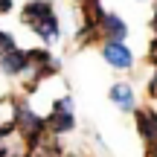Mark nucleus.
<instances>
[{
	"instance_id": "0eeeda50",
	"label": "nucleus",
	"mask_w": 157,
	"mask_h": 157,
	"mask_svg": "<svg viewBox=\"0 0 157 157\" xmlns=\"http://www.w3.org/2000/svg\"><path fill=\"white\" fill-rule=\"evenodd\" d=\"M32 32L38 35L41 41H47V44H58L61 41V21L56 17V12L52 15H47V17H41L38 23L32 26Z\"/></svg>"
},
{
	"instance_id": "9d476101",
	"label": "nucleus",
	"mask_w": 157,
	"mask_h": 157,
	"mask_svg": "<svg viewBox=\"0 0 157 157\" xmlns=\"http://www.w3.org/2000/svg\"><path fill=\"white\" fill-rule=\"evenodd\" d=\"M15 47H17V44H15V35L6 32V29H0V58H3L6 52H12Z\"/></svg>"
},
{
	"instance_id": "f257e3e1",
	"label": "nucleus",
	"mask_w": 157,
	"mask_h": 157,
	"mask_svg": "<svg viewBox=\"0 0 157 157\" xmlns=\"http://www.w3.org/2000/svg\"><path fill=\"white\" fill-rule=\"evenodd\" d=\"M134 119H137V134H140L143 146L148 148V157H157V111L151 105L137 108Z\"/></svg>"
},
{
	"instance_id": "7ed1b4c3",
	"label": "nucleus",
	"mask_w": 157,
	"mask_h": 157,
	"mask_svg": "<svg viewBox=\"0 0 157 157\" xmlns=\"http://www.w3.org/2000/svg\"><path fill=\"white\" fill-rule=\"evenodd\" d=\"M108 99L113 102V108L122 113H134L137 111V90L131 82H117L111 84V90H108Z\"/></svg>"
},
{
	"instance_id": "4468645a",
	"label": "nucleus",
	"mask_w": 157,
	"mask_h": 157,
	"mask_svg": "<svg viewBox=\"0 0 157 157\" xmlns=\"http://www.w3.org/2000/svg\"><path fill=\"white\" fill-rule=\"evenodd\" d=\"M64 157H87V154H84V151H67Z\"/></svg>"
},
{
	"instance_id": "dca6fc26",
	"label": "nucleus",
	"mask_w": 157,
	"mask_h": 157,
	"mask_svg": "<svg viewBox=\"0 0 157 157\" xmlns=\"http://www.w3.org/2000/svg\"><path fill=\"white\" fill-rule=\"evenodd\" d=\"M154 12H157V9H154Z\"/></svg>"
},
{
	"instance_id": "20e7f679",
	"label": "nucleus",
	"mask_w": 157,
	"mask_h": 157,
	"mask_svg": "<svg viewBox=\"0 0 157 157\" xmlns=\"http://www.w3.org/2000/svg\"><path fill=\"white\" fill-rule=\"evenodd\" d=\"M44 119H47V131H50L52 137H58V140L76 128V117H73V111L52 108V111H50V117H44Z\"/></svg>"
},
{
	"instance_id": "1a4fd4ad",
	"label": "nucleus",
	"mask_w": 157,
	"mask_h": 157,
	"mask_svg": "<svg viewBox=\"0 0 157 157\" xmlns=\"http://www.w3.org/2000/svg\"><path fill=\"white\" fill-rule=\"evenodd\" d=\"M78 3H82V17H84V23H87V26H99L102 17L108 15V12L102 9L99 0H78Z\"/></svg>"
},
{
	"instance_id": "6e6552de",
	"label": "nucleus",
	"mask_w": 157,
	"mask_h": 157,
	"mask_svg": "<svg viewBox=\"0 0 157 157\" xmlns=\"http://www.w3.org/2000/svg\"><path fill=\"white\" fill-rule=\"evenodd\" d=\"M47 15H52V3L50 0H32V3L23 6L21 21L26 23V26H35V23H38L41 17H47Z\"/></svg>"
},
{
	"instance_id": "f03ea898",
	"label": "nucleus",
	"mask_w": 157,
	"mask_h": 157,
	"mask_svg": "<svg viewBox=\"0 0 157 157\" xmlns=\"http://www.w3.org/2000/svg\"><path fill=\"white\" fill-rule=\"evenodd\" d=\"M102 58L117 70H131L137 64L131 47H125V41H102Z\"/></svg>"
},
{
	"instance_id": "9b49d317",
	"label": "nucleus",
	"mask_w": 157,
	"mask_h": 157,
	"mask_svg": "<svg viewBox=\"0 0 157 157\" xmlns=\"http://www.w3.org/2000/svg\"><path fill=\"white\" fill-rule=\"evenodd\" d=\"M146 93H148V99L157 102V67H154V73L148 76V82H146Z\"/></svg>"
},
{
	"instance_id": "ddd939ff",
	"label": "nucleus",
	"mask_w": 157,
	"mask_h": 157,
	"mask_svg": "<svg viewBox=\"0 0 157 157\" xmlns=\"http://www.w3.org/2000/svg\"><path fill=\"white\" fill-rule=\"evenodd\" d=\"M9 9H12V0H0V15H6Z\"/></svg>"
},
{
	"instance_id": "2eb2a0df",
	"label": "nucleus",
	"mask_w": 157,
	"mask_h": 157,
	"mask_svg": "<svg viewBox=\"0 0 157 157\" xmlns=\"http://www.w3.org/2000/svg\"><path fill=\"white\" fill-rule=\"evenodd\" d=\"M151 29H154V35H157V12H154V17H151Z\"/></svg>"
},
{
	"instance_id": "f8f14e48",
	"label": "nucleus",
	"mask_w": 157,
	"mask_h": 157,
	"mask_svg": "<svg viewBox=\"0 0 157 157\" xmlns=\"http://www.w3.org/2000/svg\"><path fill=\"white\" fill-rule=\"evenodd\" d=\"M148 61H151L154 67H157V35L151 38V44H148Z\"/></svg>"
},
{
	"instance_id": "423d86ee",
	"label": "nucleus",
	"mask_w": 157,
	"mask_h": 157,
	"mask_svg": "<svg viewBox=\"0 0 157 157\" xmlns=\"http://www.w3.org/2000/svg\"><path fill=\"white\" fill-rule=\"evenodd\" d=\"M128 23L122 21V17L119 15H105L102 17V23H99V35L105 41H125L128 38Z\"/></svg>"
},
{
	"instance_id": "39448f33",
	"label": "nucleus",
	"mask_w": 157,
	"mask_h": 157,
	"mask_svg": "<svg viewBox=\"0 0 157 157\" xmlns=\"http://www.w3.org/2000/svg\"><path fill=\"white\" fill-rule=\"evenodd\" d=\"M26 67H29V61H26V50H17V47L0 58V73H3L6 78H21Z\"/></svg>"
}]
</instances>
